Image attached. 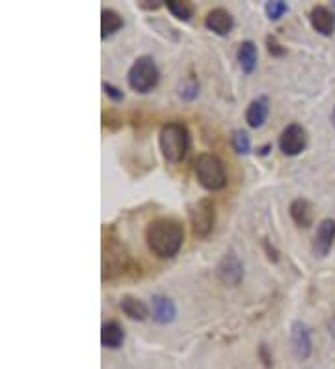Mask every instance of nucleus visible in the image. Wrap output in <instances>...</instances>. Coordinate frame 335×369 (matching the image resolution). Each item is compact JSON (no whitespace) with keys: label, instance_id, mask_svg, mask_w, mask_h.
<instances>
[{"label":"nucleus","instance_id":"1","mask_svg":"<svg viewBox=\"0 0 335 369\" xmlns=\"http://www.w3.org/2000/svg\"><path fill=\"white\" fill-rule=\"evenodd\" d=\"M146 241H148L149 250L157 257H173L181 250L184 241L183 226L173 218H157L148 226L146 230Z\"/></svg>","mask_w":335,"mask_h":369},{"label":"nucleus","instance_id":"2","mask_svg":"<svg viewBox=\"0 0 335 369\" xmlns=\"http://www.w3.org/2000/svg\"><path fill=\"white\" fill-rule=\"evenodd\" d=\"M158 146H160L164 159L170 163H181L190 148L188 129L179 122L166 123L158 134Z\"/></svg>","mask_w":335,"mask_h":369},{"label":"nucleus","instance_id":"3","mask_svg":"<svg viewBox=\"0 0 335 369\" xmlns=\"http://www.w3.org/2000/svg\"><path fill=\"white\" fill-rule=\"evenodd\" d=\"M194 170H196L199 184L207 190H220L228 183L223 163L213 153L198 155V159L194 163Z\"/></svg>","mask_w":335,"mask_h":369},{"label":"nucleus","instance_id":"4","mask_svg":"<svg viewBox=\"0 0 335 369\" xmlns=\"http://www.w3.org/2000/svg\"><path fill=\"white\" fill-rule=\"evenodd\" d=\"M129 86L138 93H148L158 84V67L151 57H140L127 75Z\"/></svg>","mask_w":335,"mask_h":369},{"label":"nucleus","instance_id":"5","mask_svg":"<svg viewBox=\"0 0 335 369\" xmlns=\"http://www.w3.org/2000/svg\"><path fill=\"white\" fill-rule=\"evenodd\" d=\"M190 221H192L194 233L198 237H207L214 228V221H216V211H214V204L207 198L198 200L190 207Z\"/></svg>","mask_w":335,"mask_h":369},{"label":"nucleus","instance_id":"6","mask_svg":"<svg viewBox=\"0 0 335 369\" xmlns=\"http://www.w3.org/2000/svg\"><path fill=\"white\" fill-rule=\"evenodd\" d=\"M305 144H307L305 129L298 123H290L279 134V149L287 157H295V155L302 153L305 149Z\"/></svg>","mask_w":335,"mask_h":369},{"label":"nucleus","instance_id":"7","mask_svg":"<svg viewBox=\"0 0 335 369\" xmlns=\"http://www.w3.org/2000/svg\"><path fill=\"white\" fill-rule=\"evenodd\" d=\"M216 276L223 286H239L244 276L242 262L235 254H225L216 266Z\"/></svg>","mask_w":335,"mask_h":369},{"label":"nucleus","instance_id":"8","mask_svg":"<svg viewBox=\"0 0 335 369\" xmlns=\"http://www.w3.org/2000/svg\"><path fill=\"white\" fill-rule=\"evenodd\" d=\"M129 257L125 254L122 246L117 242H108L105 246V257H102V271H105V278H112L117 272H122L127 269Z\"/></svg>","mask_w":335,"mask_h":369},{"label":"nucleus","instance_id":"9","mask_svg":"<svg viewBox=\"0 0 335 369\" xmlns=\"http://www.w3.org/2000/svg\"><path fill=\"white\" fill-rule=\"evenodd\" d=\"M335 241V221L334 218H324L317 228L315 242H313V252L315 256L324 257L328 256L331 245Z\"/></svg>","mask_w":335,"mask_h":369},{"label":"nucleus","instance_id":"10","mask_svg":"<svg viewBox=\"0 0 335 369\" xmlns=\"http://www.w3.org/2000/svg\"><path fill=\"white\" fill-rule=\"evenodd\" d=\"M290 344H293V351L300 360H305L311 354V336L304 323L296 321L293 324V328H290Z\"/></svg>","mask_w":335,"mask_h":369},{"label":"nucleus","instance_id":"11","mask_svg":"<svg viewBox=\"0 0 335 369\" xmlns=\"http://www.w3.org/2000/svg\"><path fill=\"white\" fill-rule=\"evenodd\" d=\"M205 25H207L208 30H213L214 34L218 36H228L231 28H233V17L228 10L223 8H214L207 13V19H205Z\"/></svg>","mask_w":335,"mask_h":369},{"label":"nucleus","instance_id":"12","mask_svg":"<svg viewBox=\"0 0 335 369\" xmlns=\"http://www.w3.org/2000/svg\"><path fill=\"white\" fill-rule=\"evenodd\" d=\"M311 26L322 36H331L335 30V16L326 6H315L310 13Z\"/></svg>","mask_w":335,"mask_h":369},{"label":"nucleus","instance_id":"13","mask_svg":"<svg viewBox=\"0 0 335 369\" xmlns=\"http://www.w3.org/2000/svg\"><path fill=\"white\" fill-rule=\"evenodd\" d=\"M151 308H153V319L160 324L172 323L175 319V304H173L172 298L164 297V295H157V297L151 298Z\"/></svg>","mask_w":335,"mask_h":369},{"label":"nucleus","instance_id":"14","mask_svg":"<svg viewBox=\"0 0 335 369\" xmlns=\"http://www.w3.org/2000/svg\"><path fill=\"white\" fill-rule=\"evenodd\" d=\"M123 339H125V334H123V328L119 327V323H116V321H108V323L102 324L101 328L102 347L119 348L123 345Z\"/></svg>","mask_w":335,"mask_h":369},{"label":"nucleus","instance_id":"15","mask_svg":"<svg viewBox=\"0 0 335 369\" xmlns=\"http://www.w3.org/2000/svg\"><path fill=\"white\" fill-rule=\"evenodd\" d=\"M290 216L293 221L300 226V228H310L313 224V207L307 200L304 198H298L290 204Z\"/></svg>","mask_w":335,"mask_h":369},{"label":"nucleus","instance_id":"16","mask_svg":"<svg viewBox=\"0 0 335 369\" xmlns=\"http://www.w3.org/2000/svg\"><path fill=\"white\" fill-rule=\"evenodd\" d=\"M266 116H269V101L266 99L259 98L249 102L248 110H246V122L249 127H261L266 122Z\"/></svg>","mask_w":335,"mask_h":369},{"label":"nucleus","instance_id":"17","mask_svg":"<svg viewBox=\"0 0 335 369\" xmlns=\"http://www.w3.org/2000/svg\"><path fill=\"white\" fill-rule=\"evenodd\" d=\"M237 58H239L240 69L244 73H252L257 66V47H255L254 41H242L239 47V52H237Z\"/></svg>","mask_w":335,"mask_h":369},{"label":"nucleus","instance_id":"18","mask_svg":"<svg viewBox=\"0 0 335 369\" xmlns=\"http://www.w3.org/2000/svg\"><path fill=\"white\" fill-rule=\"evenodd\" d=\"M119 306H122L123 313H125L129 319H134V321H143V319H148L149 315L148 306H146L142 300L129 297V295L122 298V304H119Z\"/></svg>","mask_w":335,"mask_h":369},{"label":"nucleus","instance_id":"19","mask_svg":"<svg viewBox=\"0 0 335 369\" xmlns=\"http://www.w3.org/2000/svg\"><path fill=\"white\" fill-rule=\"evenodd\" d=\"M123 26V17L114 10H102L101 11V37L112 36L116 34Z\"/></svg>","mask_w":335,"mask_h":369},{"label":"nucleus","instance_id":"20","mask_svg":"<svg viewBox=\"0 0 335 369\" xmlns=\"http://www.w3.org/2000/svg\"><path fill=\"white\" fill-rule=\"evenodd\" d=\"M168 10L172 11V16L179 20H188L192 17L194 8L190 2H181V0H168Z\"/></svg>","mask_w":335,"mask_h":369},{"label":"nucleus","instance_id":"21","mask_svg":"<svg viewBox=\"0 0 335 369\" xmlns=\"http://www.w3.org/2000/svg\"><path fill=\"white\" fill-rule=\"evenodd\" d=\"M231 144H233V149L237 153L240 155H246L249 153V149H252V144H249V136L246 131H235L233 136H231Z\"/></svg>","mask_w":335,"mask_h":369},{"label":"nucleus","instance_id":"22","mask_svg":"<svg viewBox=\"0 0 335 369\" xmlns=\"http://www.w3.org/2000/svg\"><path fill=\"white\" fill-rule=\"evenodd\" d=\"M198 82H196V78L190 75V77L184 78L183 82H181V86H179V95L183 99H187V101H192L194 98H198Z\"/></svg>","mask_w":335,"mask_h":369},{"label":"nucleus","instance_id":"23","mask_svg":"<svg viewBox=\"0 0 335 369\" xmlns=\"http://www.w3.org/2000/svg\"><path fill=\"white\" fill-rule=\"evenodd\" d=\"M264 11H266L269 19L278 20L279 17L283 16L285 11H287V4H285L283 0H272V2H269V4H266Z\"/></svg>","mask_w":335,"mask_h":369},{"label":"nucleus","instance_id":"24","mask_svg":"<svg viewBox=\"0 0 335 369\" xmlns=\"http://www.w3.org/2000/svg\"><path fill=\"white\" fill-rule=\"evenodd\" d=\"M102 90H105V93H107L112 101H122V99H123L122 90H119V88H116V86H112V84H108V82H105V84H102Z\"/></svg>","mask_w":335,"mask_h":369},{"label":"nucleus","instance_id":"25","mask_svg":"<svg viewBox=\"0 0 335 369\" xmlns=\"http://www.w3.org/2000/svg\"><path fill=\"white\" fill-rule=\"evenodd\" d=\"M105 125H108L110 129H117L119 125H122V119H119V116H116L114 112H105Z\"/></svg>","mask_w":335,"mask_h":369},{"label":"nucleus","instance_id":"26","mask_svg":"<svg viewBox=\"0 0 335 369\" xmlns=\"http://www.w3.org/2000/svg\"><path fill=\"white\" fill-rule=\"evenodd\" d=\"M269 51H270V54L281 57V54H283V52H285V49H279L278 43H276V41L272 40V37H269Z\"/></svg>","mask_w":335,"mask_h":369},{"label":"nucleus","instance_id":"27","mask_svg":"<svg viewBox=\"0 0 335 369\" xmlns=\"http://www.w3.org/2000/svg\"><path fill=\"white\" fill-rule=\"evenodd\" d=\"M140 8H143V10H158V8H160V2L148 4V0H143V2H140Z\"/></svg>","mask_w":335,"mask_h":369},{"label":"nucleus","instance_id":"28","mask_svg":"<svg viewBox=\"0 0 335 369\" xmlns=\"http://www.w3.org/2000/svg\"><path fill=\"white\" fill-rule=\"evenodd\" d=\"M328 330H330L331 338L335 339V315L330 319V321H328Z\"/></svg>","mask_w":335,"mask_h":369},{"label":"nucleus","instance_id":"29","mask_svg":"<svg viewBox=\"0 0 335 369\" xmlns=\"http://www.w3.org/2000/svg\"><path fill=\"white\" fill-rule=\"evenodd\" d=\"M261 356H263V362L266 365H270V356L266 354V347H261Z\"/></svg>","mask_w":335,"mask_h":369},{"label":"nucleus","instance_id":"30","mask_svg":"<svg viewBox=\"0 0 335 369\" xmlns=\"http://www.w3.org/2000/svg\"><path fill=\"white\" fill-rule=\"evenodd\" d=\"M270 148H272V146H264V148H261L259 153H261V155H266V153H269V149H270Z\"/></svg>","mask_w":335,"mask_h":369},{"label":"nucleus","instance_id":"31","mask_svg":"<svg viewBox=\"0 0 335 369\" xmlns=\"http://www.w3.org/2000/svg\"><path fill=\"white\" fill-rule=\"evenodd\" d=\"M334 119H335V114H334Z\"/></svg>","mask_w":335,"mask_h":369}]
</instances>
